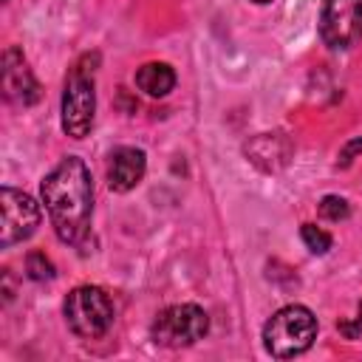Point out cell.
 I'll return each instance as SVG.
<instances>
[{"instance_id": "cell-6", "label": "cell", "mask_w": 362, "mask_h": 362, "mask_svg": "<svg viewBox=\"0 0 362 362\" xmlns=\"http://www.w3.org/2000/svg\"><path fill=\"white\" fill-rule=\"evenodd\" d=\"M40 226V204L14 187L0 189V249L28 240Z\"/></svg>"}, {"instance_id": "cell-7", "label": "cell", "mask_w": 362, "mask_h": 362, "mask_svg": "<svg viewBox=\"0 0 362 362\" xmlns=\"http://www.w3.org/2000/svg\"><path fill=\"white\" fill-rule=\"evenodd\" d=\"M320 37L334 51L351 48L362 37V0H322Z\"/></svg>"}, {"instance_id": "cell-5", "label": "cell", "mask_w": 362, "mask_h": 362, "mask_svg": "<svg viewBox=\"0 0 362 362\" xmlns=\"http://www.w3.org/2000/svg\"><path fill=\"white\" fill-rule=\"evenodd\" d=\"M209 331V317L195 303H178L164 311L150 325V339L161 348H189Z\"/></svg>"}, {"instance_id": "cell-11", "label": "cell", "mask_w": 362, "mask_h": 362, "mask_svg": "<svg viewBox=\"0 0 362 362\" xmlns=\"http://www.w3.org/2000/svg\"><path fill=\"white\" fill-rule=\"evenodd\" d=\"M300 238H303V243H305V249L311 255H325L331 249V243H334V238L325 229H320L317 223H303L300 226Z\"/></svg>"}, {"instance_id": "cell-3", "label": "cell", "mask_w": 362, "mask_h": 362, "mask_svg": "<svg viewBox=\"0 0 362 362\" xmlns=\"http://www.w3.org/2000/svg\"><path fill=\"white\" fill-rule=\"evenodd\" d=\"M317 317L311 308L291 303L274 311L263 325V348L274 359H291L305 354L317 339Z\"/></svg>"}, {"instance_id": "cell-14", "label": "cell", "mask_w": 362, "mask_h": 362, "mask_svg": "<svg viewBox=\"0 0 362 362\" xmlns=\"http://www.w3.org/2000/svg\"><path fill=\"white\" fill-rule=\"evenodd\" d=\"M362 153V139H351L342 150H339V158H337V167L339 170H348L351 164H354V158Z\"/></svg>"}, {"instance_id": "cell-13", "label": "cell", "mask_w": 362, "mask_h": 362, "mask_svg": "<svg viewBox=\"0 0 362 362\" xmlns=\"http://www.w3.org/2000/svg\"><path fill=\"white\" fill-rule=\"evenodd\" d=\"M317 212H320V218H325V221H345V218L351 215V204H348L345 198H339V195H325V198L317 204Z\"/></svg>"}, {"instance_id": "cell-10", "label": "cell", "mask_w": 362, "mask_h": 362, "mask_svg": "<svg viewBox=\"0 0 362 362\" xmlns=\"http://www.w3.org/2000/svg\"><path fill=\"white\" fill-rule=\"evenodd\" d=\"M136 88L153 99H164L175 88V71L167 62H144L136 71Z\"/></svg>"}, {"instance_id": "cell-8", "label": "cell", "mask_w": 362, "mask_h": 362, "mask_svg": "<svg viewBox=\"0 0 362 362\" xmlns=\"http://www.w3.org/2000/svg\"><path fill=\"white\" fill-rule=\"evenodd\" d=\"M3 96H6V102L20 105V107H28V105L40 102V96H42L40 82L34 79V74L17 45H8L3 51Z\"/></svg>"}, {"instance_id": "cell-15", "label": "cell", "mask_w": 362, "mask_h": 362, "mask_svg": "<svg viewBox=\"0 0 362 362\" xmlns=\"http://www.w3.org/2000/svg\"><path fill=\"white\" fill-rule=\"evenodd\" d=\"M252 3H257V6H266V3H272V0H252Z\"/></svg>"}, {"instance_id": "cell-2", "label": "cell", "mask_w": 362, "mask_h": 362, "mask_svg": "<svg viewBox=\"0 0 362 362\" xmlns=\"http://www.w3.org/2000/svg\"><path fill=\"white\" fill-rule=\"evenodd\" d=\"M96 65L99 54H82L76 65L71 68L65 88H62V130L71 139H85L93 127L96 113Z\"/></svg>"}, {"instance_id": "cell-9", "label": "cell", "mask_w": 362, "mask_h": 362, "mask_svg": "<svg viewBox=\"0 0 362 362\" xmlns=\"http://www.w3.org/2000/svg\"><path fill=\"white\" fill-rule=\"evenodd\" d=\"M147 173V156L141 147H116L107 158V187L113 192H130Z\"/></svg>"}, {"instance_id": "cell-4", "label": "cell", "mask_w": 362, "mask_h": 362, "mask_svg": "<svg viewBox=\"0 0 362 362\" xmlns=\"http://www.w3.org/2000/svg\"><path fill=\"white\" fill-rule=\"evenodd\" d=\"M68 328L82 339H99L113 325V300L99 286H76L62 303Z\"/></svg>"}, {"instance_id": "cell-1", "label": "cell", "mask_w": 362, "mask_h": 362, "mask_svg": "<svg viewBox=\"0 0 362 362\" xmlns=\"http://www.w3.org/2000/svg\"><path fill=\"white\" fill-rule=\"evenodd\" d=\"M40 195L57 238L65 246H79L93 215V178L79 156H65L42 181Z\"/></svg>"}, {"instance_id": "cell-12", "label": "cell", "mask_w": 362, "mask_h": 362, "mask_svg": "<svg viewBox=\"0 0 362 362\" xmlns=\"http://www.w3.org/2000/svg\"><path fill=\"white\" fill-rule=\"evenodd\" d=\"M25 274H28L31 280L42 283V280H51V277L57 274V269H54V263L45 257V252H28V255H25Z\"/></svg>"}]
</instances>
